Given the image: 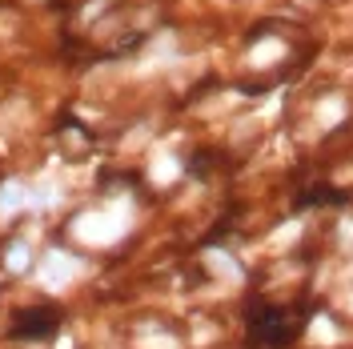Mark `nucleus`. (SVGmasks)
Listing matches in <instances>:
<instances>
[{"label":"nucleus","mask_w":353,"mask_h":349,"mask_svg":"<svg viewBox=\"0 0 353 349\" xmlns=\"http://www.w3.org/2000/svg\"><path fill=\"white\" fill-rule=\"evenodd\" d=\"M297 337V321H289L285 309L265 306L249 321V349H285Z\"/></svg>","instance_id":"nucleus-1"}]
</instances>
